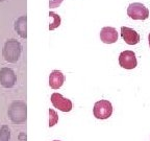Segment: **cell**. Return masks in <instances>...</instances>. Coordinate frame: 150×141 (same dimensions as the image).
Here are the masks:
<instances>
[{"label": "cell", "instance_id": "cell-17", "mask_svg": "<svg viewBox=\"0 0 150 141\" xmlns=\"http://www.w3.org/2000/svg\"><path fill=\"white\" fill-rule=\"evenodd\" d=\"M2 1H4V0H0V2H2Z\"/></svg>", "mask_w": 150, "mask_h": 141}, {"label": "cell", "instance_id": "cell-13", "mask_svg": "<svg viewBox=\"0 0 150 141\" xmlns=\"http://www.w3.org/2000/svg\"><path fill=\"white\" fill-rule=\"evenodd\" d=\"M11 140V131L7 125H2L0 127V141Z\"/></svg>", "mask_w": 150, "mask_h": 141}, {"label": "cell", "instance_id": "cell-18", "mask_svg": "<svg viewBox=\"0 0 150 141\" xmlns=\"http://www.w3.org/2000/svg\"><path fill=\"white\" fill-rule=\"evenodd\" d=\"M53 141H59V140H53Z\"/></svg>", "mask_w": 150, "mask_h": 141}, {"label": "cell", "instance_id": "cell-9", "mask_svg": "<svg viewBox=\"0 0 150 141\" xmlns=\"http://www.w3.org/2000/svg\"><path fill=\"white\" fill-rule=\"evenodd\" d=\"M100 39L103 43L105 44H112L118 40V33L116 31V28L110 27H103L100 31Z\"/></svg>", "mask_w": 150, "mask_h": 141}, {"label": "cell", "instance_id": "cell-8", "mask_svg": "<svg viewBox=\"0 0 150 141\" xmlns=\"http://www.w3.org/2000/svg\"><path fill=\"white\" fill-rule=\"evenodd\" d=\"M121 36L123 40L128 45H136L140 42V35L132 28L122 26L121 27Z\"/></svg>", "mask_w": 150, "mask_h": 141}, {"label": "cell", "instance_id": "cell-16", "mask_svg": "<svg viewBox=\"0 0 150 141\" xmlns=\"http://www.w3.org/2000/svg\"><path fill=\"white\" fill-rule=\"evenodd\" d=\"M148 40H149V46H150V33H149V36H148Z\"/></svg>", "mask_w": 150, "mask_h": 141}, {"label": "cell", "instance_id": "cell-14", "mask_svg": "<svg viewBox=\"0 0 150 141\" xmlns=\"http://www.w3.org/2000/svg\"><path fill=\"white\" fill-rule=\"evenodd\" d=\"M59 121V115L53 109H49V127H53Z\"/></svg>", "mask_w": 150, "mask_h": 141}, {"label": "cell", "instance_id": "cell-4", "mask_svg": "<svg viewBox=\"0 0 150 141\" xmlns=\"http://www.w3.org/2000/svg\"><path fill=\"white\" fill-rule=\"evenodd\" d=\"M127 15L134 20H146L149 17V11L140 2L131 3L127 7Z\"/></svg>", "mask_w": 150, "mask_h": 141}, {"label": "cell", "instance_id": "cell-1", "mask_svg": "<svg viewBox=\"0 0 150 141\" xmlns=\"http://www.w3.org/2000/svg\"><path fill=\"white\" fill-rule=\"evenodd\" d=\"M7 115H8L11 121L15 125L24 123L27 119V106H26L25 101H13L7 110Z\"/></svg>", "mask_w": 150, "mask_h": 141}, {"label": "cell", "instance_id": "cell-10", "mask_svg": "<svg viewBox=\"0 0 150 141\" xmlns=\"http://www.w3.org/2000/svg\"><path fill=\"white\" fill-rule=\"evenodd\" d=\"M65 83V75L59 70H53L49 76V86L52 89H59Z\"/></svg>", "mask_w": 150, "mask_h": 141}, {"label": "cell", "instance_id": "cell-11", "mask_svg": "<svg viewBox=\"0 0 150 141\" xmlns=\"http://www.w3.org/2000/svg\"><path fill=\"white\" fill-rule=\"evenodd\" d=\"M26 22H27V17L24 16L19 17L15 21V31L18 33V35L23 39L27 38V28H26Z\"/></svg>", "mask_w": 150, "mask_h": 141}, {"label": "cell", "instance_id": "cell-6", "mask_svg": "<svg viewBox=\"0 0 150 141\" xmlns=\"http://www.w3.org/2000/svg\"><path fill=\"white\" fill-rule=\"evenodd\" d=\"M17 76L14 70L8 67H3L0 69V85L3 88H12L15 86Z\"/></svg>", "mask_w": 150, "mask_h": 141}, {"label": "cell", "instance_id": "cell-3", "mask_svg": "<svg viewBox=\"0 0 150 141\" xmlns=\"http://www.w3.org/2000/svg\"><path fill=\"white\" fill-rule=\"evenodd\" d=\"M93 114L97 119H108L112 114V106L108 100H99L94 105Z\"/></svg>", "mask_w": 150, "mask_h": 141}, {"label": "cell", "instance_id": "cell-7", "mask_svg": "<svg viewBox=\"0 0 150 141\" xmlns=\"http://www.w3.org/2000/svg\"><path fill=\"white\" fill-rule=\"evenodd\" d=\"M119 64L124 69H134L138 65L134 52L131 50L122 51L119 56Z\"/></svg>", "mask_w": 150, "mask_h": 141}, {"label": "cell", "instance_id": "cell-5", "mask_svg": "<svg viewBox=\"0 0 150 141\" xmlns=\"http://www.w3.org/2000/svg\"><path fill=\"white\" fill-rule=\"evenodd\" d=\"M51 99V103L53 105L54 108L59 109L62 112H70L73 108L72 101L70 99L64 97L62 94L59 93H53L50 97Z\"/></svg>", "mask_w": 150, "mask_h": 141}, {"label": "cell", "instance_id": "cell-2", "mask_svg": "<svg viewBox=\"0 0 150 141\" xmlns=\"http://www.w3.org/2000/svg\"><path fill=\"white\" fill-rule=\"evenodd\" d=\"M22 52V46L16 39H8L2 49V56L7 63H17Z\"/></svg>", "mask_w": 150, "mask_h": 141}, {"label": "cell", "instance_id": "cell-15", "mask_svg": "<svg viewBox=\"0 0 150 141\" xmlns=\"http://www.w3.org/2000/svg\"><path fill=\"white\" fill-rule=\"evenodd\" d=\"M64 0H49V7L51 9H55V7H59L62 4Z\"/></svg>", "mask_w": 150, "mask_h": 141}, {"label": "cell", "instance_id": "cell-12", "mask_svg": "<svg viewBox=\"0 0 150 141\" xmlns=\"http://www.w3.org/2000/svg\"><path fill=\"white\" fill-rule=\"evenodd\" d=\"M49 17H50V19H51V22H50V24H49V31H53V29H55V28H57L61 25L62 19L59 15L53 12L49 13Z\"/></svg>", "mask_w": 150, "mask_h": 141}]
</instances>
